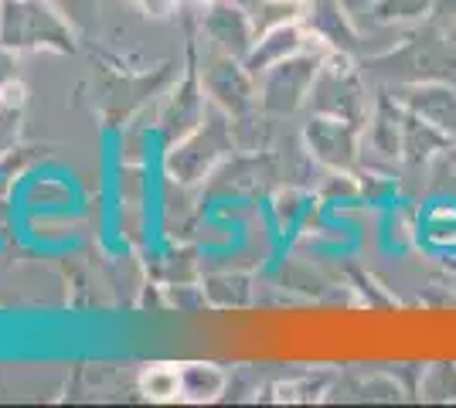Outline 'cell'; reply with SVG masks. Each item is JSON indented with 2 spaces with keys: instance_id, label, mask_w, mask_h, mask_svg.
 Segmentation results:
<instances>
[{
  "instance_id": "obj_1",
  "label": "cell",
  "mask_w": 456,
  "mask_h": 408,
  "mask_svg": "<svg viewBox=\"0 0 456 408\" xmlns=\"http://www.w3.org/2000/svg\"><path fill=\"white\" fill-rule=\"evenodd\" d=\"M140 385H143V395L153 402H171L181 395V374L174 368H151Z\"/></svg>"
}]
</instances>
